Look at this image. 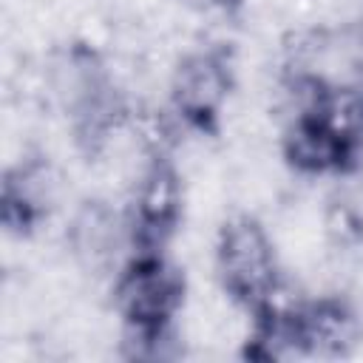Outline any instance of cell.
<instances>
[{"label":"cell","mask_w":363,"mask_h":363,"mask_svg":"<svg viewBox=\"0 0 363 363\" xmlns=\"http://www.w3.org/2000/svg\"><path fill=\"white\" fill-rule=\"evenodd\" d=\"M184 278L159 252L136 258L113 281V306L133 329H164L182 306Z\"/></svg>","instance_id":"7a4b0ae2"},{"label":"cell","mask_w":363,"mask_h":363,"mask_svg":"<svg viewBox=\"0 0 363 363\" xmlns=\"http://www.w3.org/2000/svg\"><path fill=\"white\" fill-rule=\"evenodd\" d=\"M230 94V68L221 54H187L170 77V96L176 113L196 130H210Z\"/></svg>","instance_id":"3957f363"},{"label":"cell","mask_w":363,"mask_h":363,"mask_svg":"<svg viewBox=\"0 0 363 363\" xmlns=\"http://www.w3.org/2000/svg\"><path fill=\"white\" fill-rule=\"evenodd\" d=\"M57 196V176L51 167L40 159H28L17 164L11 173H6L3 182V224L26 235L37 227L40 218H45L48 207Z\"/></svg>","instance_id":"52a82bcc"},{"label":"cell","mask_w":363,"mask_h":363,"mask_svg":"<svg viewBox=\"0 0 363 363\" xmlns=\"http://www.w3.org/2000/svg\"><path fill=\"white\" fill-rule=\"evenodd\" d=\"M184 9H193V11H207V9H218L230 0H179Z\"/></svg>","instance_id":"9c48e42d"},{"label":"cell","mask_w":363,"mask_h":363,"mask_svg":"<svg viewBox=\"0 0 363 363\" xmlns=\"http://www.w3.org/2000/svg\"><path fill=\"white\" fill-rule=\"evenodd\" d=\"M216 261L224 292L247 309H255L272 289V284L281 278L275 267L272 241L252 216H233L221 227Z\"/></svg>","instance_id":"6da1fadb"},{"label":"cell","mask_w":363,"mask_h":363,"mask_svg":"<svg viewBox=\"0 0 363 363\" xmlns=\"http://www.w3.org/2000/svg\"><path fill=\"white\" fill-rule=\"evenodd\" d=\"M182 216V182L176 167L156 156V162L139 176L136 187V213L130 238L139 252H156L164 238L176 230Z\"/></svg>","instance_id":"277c9868"},{"label":"cell","mask_w":363,"mask_h":363,"mask_svg":"<svg viewBox=\"0 0 363 363\" xmlns=\"http://www.w3.org/2000/svg\"><path fill=\"white\" fill-rule=\"evenodd\" d=\"M301 346L303 354H349L360 340V320L354 309L340 298H318L303 306L301 320Z\"/></svg>","instance_id":"ba28073f"},{"label":"cell","mask_w":363,"mask_h":363,"mask_svg":"<svg viewBox=\"0 0 363 363\" xmlns=\"http://www.w3.org/2000/svg\"><path fill=\"white\" fill-rule=\"evenodd\" d=\"M68 250L77 267L88 275H108L116 269L125 247V227L108 201H85L68 224Z\"/></svg>","instance_id":"5b68a950"},{"label":"cell","mask_w":363,"mask_h":363,"mask_svg":"<svg viewBox=\"0 0 363 363\" xmlns=\"http://www.w3.org/2000/svg\"><path fill=\"white\" fill-rule=\"evenodd\" d=\"M286 162L309 176L346 173L357 164V153L340 142L318 116H298L289 122L284 136Z\"/></svg>","instance_id":"8992f818"}]
</instances>
